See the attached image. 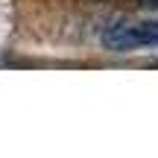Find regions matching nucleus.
<instances>
[{"label": "nucleus", "mask_w": 158, "mask_h": 158, "mask_svg": "<svg viewBox=\"0 0 158 158\" xmlns=\"http://www.w3.org/2000/svg\"><path fill=\"white\" fill-rule=\"evenodd\" d=\"M138 6H147V9H158V0H138Z\"/></svg>", "instance_id": "obj_2"}, {"label": "nucleus", "mask_w": 158, "mask_h": 158, "mask_svg": "<svg viewBox=\"0 0 158 158\" xmlns=\"http://www.w3.org/2000/svg\"><path fill=\"white\" fill-rule=\"evenodd\" d=\"M102 44L114 53H129L138 47H158V21L114 23L102 32Z\"/></svg>", "instance_id": "obj_1"}]
</instances>
